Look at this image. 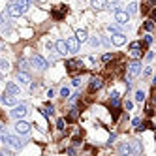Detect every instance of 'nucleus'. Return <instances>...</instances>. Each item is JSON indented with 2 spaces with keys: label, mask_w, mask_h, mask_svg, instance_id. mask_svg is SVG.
Listing matches in <instances>:
<instances>
[{
  "label": "nucleus",
  "mask_w": 156,
  "mask_h": 156,
  "mask_svg": "<svg viewBox=\"0 0 156 156\" xmlns=\"http://www.w3.org/2000/svg\"><path fill=\"white\" fill-rule=\"evenodd\" d=\"M139 74H141V60H132L130 66H128V75H126V81H128V85L132 83V79H136Z\"/></svg>",
  "instance_id": "1"
},
{
  "label": "nucleus",
  "mask_w": 156,
  "mask_h": 156,
  "mask_svg": "<svg viewBox=\"0 0 156 156\" xmlns=\"http://www.w3.org/2000/svg\"><path fill=\"white\" fill-rule=\"evenodd\" d=\"M30 64L36 68V70H40V72H44V70H47V60L44 58V56H40V55H32V58H30Z\"/></svg>",
  "instance_id": "2"
},
{
  "label": "nucleus",
  "mask_w": 156,
  "mask_h": 156,
  "mask_svg": "<svg viewBox=\"0 0 156 156\" xmlns=\"http://www.w3.org/2000/svg\"><path fill=\"white\" fill-rule=\"evenodd\" d=\"M25 11H26V8H25V6H21V4H17V2H13V4L8 6V15L10 17H21Z\"/></svg>",
  "instance_id": "3"
},
{
  "label": "nucleus",
  "mask_w": 156,
  "mask_h": 156,
  "mask_svg": "<svg viewBox=\"0 0 156 156\" xmlns=\"http://www.w3.org/2000/svg\"><path fill=\"white\" fill-rule=\"evenodd\" d=\"M28 113V107H26V104H15L13 105V109H11V117L13 118H23L25 115Z\"/></svg>",
  "instance_id": "4"
},
{
  "label": "nucleus",
  "mask_w": 156,
  "mask_h": 156,
  "mask_svg": "<svg viewBox=\"0 0 156 156\" xmlns=\"http://www.w3.org/2000/svg\"><path fill=\"white\" fill-rule=\"evenodd\" d=\"M115 21L118 25H126L130 21V13L126 10H115Z\"/></svg>",
  "instance_id": "5"
},
{
  "label": "nucleus",
  "mask_w": 156,
  "mask_h": 156,
  "mask_svg": "<svg viewBox=\"0 0 156 156\" xmlns=\"http://www.w3.org/2000/svg\"><path fill=\"white\" fill-rule=\"evenodd\" d=\"M66 47H68V53H72V55L79 53V41H77V38L75 36L74 38H68L66 40Z\"/></svg>",
  "instance_id": "6"
},
{
  "label": "nucleus",
  "mask_w": 156,
  "mask_h": 156,
  "mask_svg": "<svg viewBox=\"0 0 156 156\" xmlns=\"http://www.w3.org/2000/svg\"><path fill=\"white\" fill-rule=\"evenodd\" d=\"M111 44L113 45H117V47H120V45H124L126 44V36H124V32H115L111 36Z\"/></svg>",
  "instance_id": "7"
},
{
  "label": "nucleus",
  "mask_w": 156,
  "mask_h": 156,
  "mask_svg": "<svg viewBox=\"0 0 156 156\" xmlns=\"http://www.w3.org/2000/svg\"><path fill=\"white\" fill-rule=\"evenodd\" d=\"M92 10L94 11H104V10H107L109 8V2L107 0H92Z\"/></svg>",
  "instance_id": "8"
},
{
  "label": "nucleus",
  "mask_w": 156,
  "mask_h": 156,
  "mask_svg": "<svg viewBox=\"0 0 156 156\" xmlns=\"http://www.w3.org/2000/svg\"><path fill=\"white\" fill-rule=\"evenodd\" d=\"M15 130H17L19 134H23V136H26V134L30 132V124H28V122H25V120H21V118H17Z\"/></svg>",
  "instance_id": "9"
},
{
  "label": "nucleus",
  "mask_w": 156,
  "mask_h": 156,
  "mask_svg": "<svg viewBox=\"0 0 156 156\" xmlns=\"http://www.w3.org/2000/svg\"><path fill=\"white\" fill-rule=\"evenodd\" d=\"M55 51L58 53L60 56H66L68 55V47H66V40H58L55 44Z\"/></svg>",
  "instance_id": "10"
},
{
  "label": "nucleus",
  "mask_w": 156,
  "mask_h": 156,
  "mask_svg": "<svg viewBox=\"0 0 156 156\" xmlns=\"http://www.w3.org/2000/svg\"><path fill=\"white\" fill-rule=\"evenodd\" d=\"M2 104L4 105H11V107H13V105L17 104V96L10 94V92H4V94H2Z\"/></svg>",
  "instance_id": "11"
},
{
  "label": "nucleus",
  "mask_w": 156,
  "mask_h": 156,
  "mask_svg": "<svg viewBox=\"0 0 156 156\" xmlns=\"http://www.w3.org/2000/svg\"><path fill=\"white\" fill-rule=\"evenodd\" d=\"M102 87H104L102 77H92L90 79V90H100Z\"/></svg>",
  "instance_id": "12"
},
{
  "label": "nucleus",
  "mask_w": 156,
  "mask_h": 156,
  "mask_svg": "<svg viewBox=\"0 0 156 156\" xmlns=\"http://www.w3.org/2000/svg\"><path fill=\"white\" fill-rule=\"evenodd\" d=\"M17 81H19V85H30V75H28L26 72H19L17 74Z\"/></svg>",
  "instance_id": "13"
},
{
  "label": "nucleus",
  "mask_w": 156,
  "mask_h": 156,
  "mask_svg": "<svg viewBox=\"0 0 156 156\" xmlns=\"http://www.w3.org/2000/svg\"><path fill=\"white\" fill-rule=\"evenodd\" d=\"M6 92H10V94L19 96V94H21V87H17L15 83H8V85H6Z\"/></svg>",
  "instance_id": "14"
},
{
  "label": "nucleus",
  "mask_w": 156,
  "mask_h": 156,
  "mask_svg": "<svg viewBox=\"0 0 156 156\" xmlns=\"http://www.w3.org/2000/svg\"><path fill=\"white\" fill-rule=\"evenodd\" d=\"M81 64L87 66V68H94L96 60H94V56H85V58H81Z\"/></svg>",
  "instance_id": "15"
},
{
  "label": "nucleus",
  "mask_w": 156,
  "mask_h": 156,
  "mask_svg": "<svg viewBox=\"0 0 156 156\" xmlns=\"http://www.w3.org/2000/svg\"><path fill=\"white\" fill-rule=\"evenodd\" d=\"M75 38H77V41H79V44H83V41H87V30H85V28H79V30L75 32Z\"/></svg>",
  "instance_id": "16"
},
{
  "label": "nucleus",
  "mask_w": 156,
  "mask_h": 156,
  "mask_svg": "<svg viewBox=\"0 0 156 156\" xmlns=\"http://www.w3.org/2000/svg\"><path fill=\"white\" fill-rule=\"evenodd\" d=\"M66 10H68L66 6H60V10H55V11H53V19L60 21V19H62V15H64V11H66Z\"/></svg>",
  "instance_id": "17"
},
{
  "label": "nucleus",
  "mask_w": 156,
  "mask_h": 156,
  "mask_svg": "<svg viewBox=\"0 0 156 156\" xmlns=\"http://www.w3.org/2000/svg\"><path fill=\"white\" fill-rule=\"evenodd\" d=\"M41 113H44V117H51L53 113H55V107L51 104H47V105H44V107H41Z\"/></svg>",
  "instance_id": "18"
},
{
  "label": "nucleus",
  "mask_w": 156,
  "mask_h": 156,
  "mask_svg": "<svg viewBox=\"0 0 156 156\" xmlns=\"http://www.w3.org/2000/svg\"><path fill=\"white\" fill-rule=\"evenodd\" d=\"M137 6H139L137 2H130V4H128V8H126V11H128L130 15H134V13H137Z\"/></svg>",
  "instance_id": "19"
},
{
  "label": "nucleus",
  "mask_w": 156,
  "mask_h": 156,
  "mask_svg": "<svg viewBox=\"0 0 156 156\" xmlns=\"http://www.w3.org/2000/svg\"><path fill=\"white\" fill-rule=\"evenodd\" d=\"M118 152H120V154H130V152H132V151H130V143H122V145L118 147Z\"/></svg>",
  "instance_id": "20"
},
{
  "label": "nucleus",
  "mask_w": 156,
  "mask_h": 156,
  "mask_svg": "<svg viewBox=\"0 0 156 156\" xmlns=\"http://www.w3.org/2000/svg\"><path fill=\"white\" fill-rule=\"evenodd\" d=\"M130 51H132V58H134V60H141L143 51H139V49H130Z\"/></svg>",
  "instance_id": "21"
},
{
  "label": "nucleus",
  "mask_w": 156,
  "mask_h": 156,
  "mask_svg": "<svg viewBox=\"0 0 156 156\" xmlns=\"http://www.w3.org/2000/svg\"><path fill=\"white\" fill-rule=\"evenodd\" d=\"M17 68H19V72H25V70L28 68V62H26L25 58H19V62H17Z\"/></svg>",
  "instance_id": "22"
},
{
  "label": "nucleus",
  "mask_w": 156,
  "mask_h": 156,
  "mask_svg": "<svg viewBox=\"0 0 156 156\" xmlns=\"http://www.w3.org/2000/svg\"><path fill=\"white\" fill-rule=\"evenodd\" d=\"M107 30H109L111 34H115V32H122V30H120V25H118V23H113V25H109V26H107Z\"/></svg>",
  "instance_id": "23"
},
{
  "label": "nucleus",
  "mask_w": 156,
  "mask_h": 156,
  "mask_svg": "<svg viewBox=\"0 0 156 156\" xmlns=\"http://www.w3.org/2000/svg\"><path fill=\"white\" fill-rule=\"evenodd\" d=\"M145 30H147V32H152V30H154V21H152V19H147V21H145Z\"/></svg>",
  "instance_id": "24"
},
{
  "label": "nucleus",
  "mask_w": 156,
  "mask_h": 156,
  "mask_svg": "<svg viewBox=\"0 0 156 156\" xmlns=\"http://www.w3.org/2000/svg\"><path fill=\"white\" fill-rule=\"evenodd\" d=\"M8 70H10V62L8 60H0V72H8Z\"/></svg>",
  "instance_id": "25"
},
{
  "label": "nucleus",
  "mask_w": 156,
  "mask_h": 156,
  "mask_svg": "<svg viewBox=\"0 0 156 156\" xmlns=\"http://www.w3.org/2000/svg\"><path fill=\"white\" fill-rule=\"evenodd\" d=\"M88 40V44L92 45V47H98V45H100V40H98L96 36H92V38H87Z\"/></svg>",
  "instance_id": "26"
},
{
  "label": "nucleus",
  "mask_w": 156,
  "mask_h": 156,
  "mask_svg": "<svg viewBox=\"0 0 156 156\" xmlns=\"http://www.w3.org/2000/svg\"><path fill=\"white\" fill-rule=\"evenodd\" d=\"M77 115H79V109H72V113H70V115H68V120H75L77 118Z\"/></svg>",
  "instance_id": "27"
},
{
  "label": "nucleus",
  "mask_w": 156,
  "mask_h": 156,
  "mask_svg": "<svg viewBox=\"0 0 156 156\" xmlns=\"http://www.w3.org/2000/svg\"><path fill=\"white\" fill-rule=\"evenodd\" d=\"M136 100L137 102H143L145 100V92L143 90H136Z\"/></svg>",
  "instance_id": "28"
},
{
  "label": "nucleus",
  "mask_w": 156,
  "mask_h": 156,
  "mask_svg": "<svg viewBox=\"0 0 156 156\" xmlns=\"http://www.w3.org/2000/svg\"><path fill=\"white\" fill-rule=\"evenodd\" d=\"M60 96H62V98H68V96H70V88H68V87H62V88H60Z\"/></svg>",
  "instance_id": "29"
},
{
  "label": "nucleus",
  "mask_w": 156,
  "mask_h": 156,
  "mask_svg": "<svg viewBox=\"0 0 156 156\" xmlns=\"http://www.w3.org/2000/svg\"><path fill=\"white\" fill-rule=\"evenodd\" d=\"M56 128H58V130H64V128H66V126H64V118H58V120H56Z\"/></svg>",
  "instance_id": "30"
},
{
  "label": "nucleus",
  "mask_w": 156,
  "mask_h": 156,
  "mask_svg": "<svg viewBox=\"0 0 156 156\" xmlns=\"http://www.w3.org/2000/svg\"><path fill=\"white\" fill-rule=\"evenodd\" d=\"M130 49H141V41H132V44H130Z\"/></svg>",
  "instance_id": "31"
},
{
  "label": "nucleus",
  "mask_w": 156,
  "mask_h": 156,
  "mask_svg": "<svg viewBox=\"0 0 156 156\" xmlns=\"http://www.w3.org/2000/svg\"><path fill=\"white\" fill-rule=\"evenodd\" d=\"M145 44H147V45L152 44V34H147V36H145Z\"/></svg>",
  "instance_id": "32"
},
{
  "label": "nucleus",
  "mask_w": 156,
  "mask_h": 156,
  "mask_svg": "<svg viewBox=\"0 0 156 156\" xmlns=\"http://www.w3.org/2000/svg\"><path fill=\"white\" fill-rule=\"evenodd\" d=\"M132 124H134V126H136V128H139V124H141V118H137V117H136V118H134V120H132Z\"/></svg>",
  "instance_id": "33"
},
{
  "label": "nucleus",
  "mask_w": 156,
  "mask_h": 156,
  "mask_svg": "<svg viewBox=\"0 0 156 156\" xmlns=\"http://www.w3.org/2000/svg\"><path fill=\"white\" fill-rule=\"evenodd\" d=\"M8 26V21H6V15H2V17H0V26Z\"/></svg>",
  "instance_id": "34"
},
{
  "label": "nucleus",
  "mask_w": 156,
  "mask_h": 156,
  "mask_svg": "<svg viewBox=\"0 0 156 156\" xmlns=\"http://www.w3.org/2000/svg\"><path fill=\"white\" fill-rule=\"evenodd\" d=\"M102 60H104V62H109V60H111V55H109V53H105V55L102 56Z\"/></svg>",
  "instance_id": "35"
},
{
  "label": "nucleus",
  "mask_w": 156,
  "mask_h": 156,
  "mask_svg": "<svg viewBox=\"0 0 156 156\" xmlns=\"http://www.w3.org/2000/svg\"><path fill=\"white\" fill-rule=\"evenodd\" d=\"M124 107H126V109H132V107H134V102H130V100H126V104H124Z\"/></svg>",
  "instance_id": "36"
},
{
  "label": "nucleus",
  "mask_w": 156,
  "mask_h": 156,
  "mask_svg": "<svg viewBox=\"0 0 156 156\" xmlns=\"http://www.w3.org/2000/svg\"><path fill=\"white\" fill-rule=\"evenodd\" d=\"M79 85H81V79H79V77H75V79H74V87H79Z\"/></svg>",
  "instance_id": "37"
},
{
  "label": "nucleus",
  "mask_w": 156,
  "mask_h": 156,
  "mask_svg": "<svg viewBox=\"0 0 156 156\" xmlns=\"http://www.w3.org/2000/svg\"><path fill=\"white\" fill-rule=\"evenodd\" d=\"M152 58H154V53L148 51V53H147V60H152Z\"/></svg>",
  "instance_id": "38"
},
{
  "label": "nucleus",
  "mask_w": 156,
  "mask_h": 156,
  "mask_svg": "<svg viewBox=\"0 0 156 156\" xmlns=\"http://www.w3.org/2000/svg\"><path fill=\"white\" fill-rule=\"evenodd\" d=\"M151 74H152V68H151V66H148V68L145 70V75H151Z\"/></svg>",
  "instance_id": "39"
},
{
  "label": "nucleus",
  "mask_w": 156,
  "mask_h": 156,
  "mask_svg": "<svg viewBox=\"0 0 156 156\" xmlns=\"http://www.w3.org/2000/svg\"><path fill=\"white\" fill-rule=\"evenodd\" d=\"M115 139H117V134H111V137H109V143H113Z\"/></svg>",
  "instance_id": "40"
},
{
  "label": "nucleus",
  "mask_w": 156,
  "mask_h": 156,
  "mask_svg": "<svg viewBox=\"0 0 156 156\" xmlns=\"http://www.w3.org/2000/svg\"><path fill=\"white\" fill-rule=\"evenodd\" d=\"M28 2H30V4H32V2H36V0H28Z\"/></svg>",
  "instance_id": "41"
},
{
  "label": "nucleus",
  "mask_w": 156,
  "mask_h": 156,
  "mask_svg": "<svg viewBox=\"0 0 156 156\" xmlns=\"http://www.w3.org/2000/svg\"><path fill=\"white\" fill-rule=\"evenodd\" d=\"M0 81H2V72H0Z\"/></svg>",
  "instance_id": "42"
},
{
  "label": "nucleus",
  "mask_w": 156,
  "mask_h": 156,
  "mask_svg": "<svg viewBox=\"0 0 156 156\" xmlns=\"http://www.w3.org/2000/svg\"><path fill=\"white\" fill-rule=\"evenodd\" d=\"M111 2H117V0H111Z\"/></svg>",
  "instance_id": "43"
}]
</instances>
